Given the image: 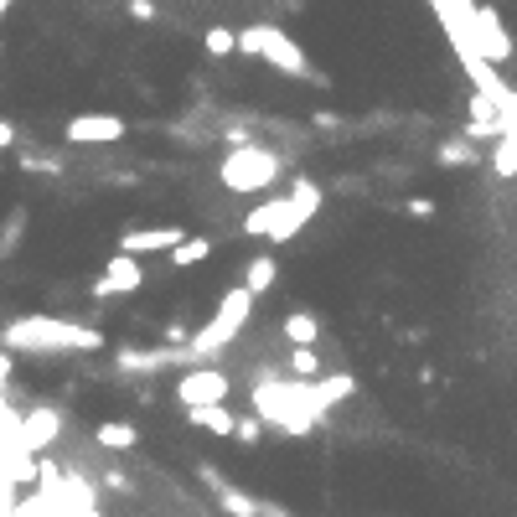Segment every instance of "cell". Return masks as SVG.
Returning <instances> with one entry per match:
<instances>
[{
	"mask_svg": "<svg viewBox=\"0 0 517 517\" xmlns=\"http://www.w3.org/2000/svg\"><path fill=\"white\" fill-rule=\"evenodd\" d=\"M275 176H280V156L264 150V145H238L223 161V187L228 192H264V187H275Z\"/></svg>",
	"mask_w": 517,
	"mask_h": 517,
	"instance_id": "277c9868",
	"label": "cell"
},
{
	"mask_svg": "<svg viewBox=\"0 0 517 517\" xmlns=\"http://www.w3.org/2000/svg\"><path fill=\"white\" fill-rule=\"evenodd\" d=\"M280 280V264L269 259V254H259V259H249V269H243V290L249 295H264L269 285Z\"/></svg>",
	"mask_w": 517,
	"mask_h": 517,
	"instance_id": "9a60e30c",
	"label": "cell"
},
{
	"mask_svg": "<svg viewBox=\"0 0 517 517\" xmlns=\"http://www.w3.org/2000/svg\"><path fill=\"white\" fill-rule=\"evenodd\" d=\"M114 362H119L125 373H161V368H181V362L192 368V352H187V347H156V352L119 347V352H114Z\"/></svg>",
	"mask_w": 517,
	"mask_h": 517,
	"instance_id": "8fae6325",
	"label": "cell"
},
{
	"mask_svg": "<svg viewBox=\"0 0 517 517\" xmlns=\"http://www.w3.org/2000/svg\"><path fill=\"white\" fill-rule=\"evenodd\" d=\"M243 233H254V238H269V243H290L295 233H300V218L290 212V202L285 197H269V202H259L249 218H243Z\"/></svg>",
	"mask_w": 517,
	"mask_h": 517,
	"instance_id": "52a82bcc",
	"label": "cell"
},
{
	"mask_svg": "<svg viewBox=\"0 0 517 517\" xmlns=\"http://www.w3.org/2000/svg\"><path fill=\"white\" fill-rule=\"evenodd\" d=\"M125 119L119 114H73L68 125H63V140L68 145H114V140H125Z\"/></svg>",
	"mask_w": 517,
	"mask_h": 517,
	"instance_id": "ba28073f",
	"label": "cell"
},
{
	"mask_svg": "<svg viewBox=\"0 0 517 517\" xmlns=\"http://www.w3.org/2000/svg\"><path fill=\"white\" fill-rule=\"evenodd\" d=\"M140 285H145V264L114 254V259L104 264V275L94 280V295H99V300H104V295H130V290H140Z\"/></svg>",
	"mask_w": 517,
	"mask_h": 517,
	"instance_id": "7c38bea8",
	"label": "cell"
},
{
	"mask_svg": "<svg viewBox=\"0 0 517 517\" xmlns=\"http://www.w3.org/2000/svg\"><path fill=\"white\" fill-rule=\"evenodd\" d=\"M187 419L197 424V430H212V435H233V414H228V404L223 409H187Z\"/></svg>",
	"mask_w": 517,
	"mask_h": 517,
	"instance_id": "d6986e66",
	"label": "cell"
},
{
	"mask_svg": "<svg viewBox=\"0 0 517 517\" xmlns=\"http://www.w3.org/2000/svg\"><path fill=\"white\" fill-rule=\"evenodd\" d=\"M57 430H63V414H57V409H32V414L16 424V450L32 461V455H42V450L57 440Z\"/></svg>",
	"mask_w": 517,
	"mask_h": 517,
	"instance_id": "9c48e42d",
	"label": "cell"
},
{
	"mask_svg": "<svg viewBox=\"0 0 517 517\" xmlns=\"http://www.w3.org/2000/svg\"><path fill=\"white\" fill-rule=\"evenodd\" d=\"M21 233H26V212H21V207H11V212H6V228H0V259L16 254Z\"/></svg>",
	"mask_w": 517,
	"mask_h": 517,
	"instance_id": "44dd1931",
	"label": "cell"
},
{
	"mask_svg": "<svg viewBox=\"0 0 517 517\" xmlns=\"http://www.w3.org/2000/svg\"><path fill=\"white\" fill-rule=\"evenodd\" d=\"M6 16H11V6H6V0H0V21H6Z\"/></svg>",
	"mask_w": 517,
	"mask_h": 517,
	"instance_id": "d6a6232c",
	"label": "cell"
},
{
	"mask_svg": "<svg viewBox=\"0 0 517 517\" xmlns=\"http://www.w3.org/2000/svg\"><path fill=\"white\" fill-rule=\"evenodd\" d=\"M466 21H471V42L481 52V63H507L512 57V37H507V26L497 16V6H466Z\"/></svg>",
	"mask_w": 517,
	"mask_h": 517,
	"instance_id": "5b68a950",
	"label": "cell"
},
{
	"mask_svg": "<svg viewBox=\"0 0 517 517\" xmlns=\"http://www.w3.org/2000/svg\"><path fill=\"white\" fill-rule=\"evenodd\" d=\"M130 16L135 21H156V6H150V0H130Z\"/></svg>",
	"mask_w": 517,
	"mask_h": 517,
	"instance_id": "f546056e",
	"label": "cell"
},
{
	"mask_svg": "<svg viewBox=\"0 0 517 517\" xmlns=\"http://www.w3.org/2000/svg\"><path fill=\"white\" fill-rule=\"evenodd\" d=\"M249 311H254V295L249 290H228L223 295V306H218V316H212L197 337H187V352H192V362H212L228 342H238V331L249 326Z\"/></svg>",
	"mask_w": 517,
	"mask_h": 517,
	"instance_id": "7a4b0ae2",
	"label": "cell"
},
{
	"mask_svg": "<svg viewBox=\"0 0 517 517\" xmlns=\"http://www.w3.org/2000/svg\"><path fill=\"white\" fill-rule=\"evenodd\" d=\"M409 218H435V202L430 197H409Z\"/></svg>",
	"mask_w": 517,
	"mask_h": 517,
	"instance_id": "83f0119b",
	"label": "cell"
},
{
	"mask_svg": "<svg viewBox=\"0 0 517 517\" xmlns=\"http://www.w3.org/2000/svg\"><path fill=\"white\" fill-rule=\"evenodd\" d=\"M285 337H290L295 347H316V337H321V321H316L311 311H290V316H285Z\"/></svg>",
	"mask_w": 517,
	"mask_h": 517,
	"instance_id": "2e32d148",
	"label": "cell"
},
{
	"mask_svg": "<svg viewBox=\"0 0 517 517\" xmlns=\"http://www.w3.org/2000/svg\"><path fill=\"white\" fill-rule=\"evenodd\" d=\"M0 342L11 352H99L104 331L78 326V321H57V316H21L0 331Z\"/></svg>",
	"mask_w": 517,
	"mask_h": 517,
	"instance_id": "6da1fadb",
	"label": "cell"
},
{
	"mask_svg": "<svg viewBox=\"0 0 517 517\" xmlns=\"http://www.w3.org/2000/svg\"><path fill=\"white\" fill-rule=\"evenodd\" d=\"M0 150H16V125L11 119H0Z\"/></svg>",
	"mask_w": 517,
	"mask_h": 517,
	"instance_id": "1f68e13d",
	"label": "cell"
},
{
	"mask_svg": "<svg viewBox=\"0 0 517 517\" xmlns=\"http://www.w3.org/2000/svg\"><path fill=\"white\" fill-rule=\"evenodd\" d=\"M435 156H440L445 166H476V145H466V140H445Z\"/></svg>",
	"mask_w": 517,
	"mask_h": 517,
	"instance_id": "7402d4cb",
	"label": "cell"
},
{
	"mask_svg": "<svg viewBox=\"0 0 517 517\" xmlns=\"http://www.w3.org/2000/svg\"><path fill=\"white\" fill-rule=\"evenodd\" d=\"M181 409H223L228 404V373L223 368H187L176 383Z\"/></svg>",
	"mask_w": 517,
	"mask_h": 517,
	"instance_id": "8992f818",
	"label": "cell"
},
{
	"mask_svg": "<svg viewBox=\"0 0 517 517\" xmlns=\"http://www.w3.org/2000/svg\"><path fill=\"white\" fill-rule=\"evenodd\" d=\"M207 254H212V238H181L176 249H171V264L187 269V264H202Z\"/></svg>",
	"mask_w": 517,
	"mask_h": 517,
	"instance_id": "ffe728a7",
	"label": "cell"
},
{
	"mask_svg": "<svg viewBox=\"0 0 517 517\" xmlns=\"http://www.w3.org/2000/svg\"><path fill=\"white\" fill-rule=\"evenodd\" d=\"M259 435H264L259 419H233V440H238V445H259Z\"/></svg>",
	"mask_w": 517,
	"mask_h": 517,
	"instance_id": "4316f807",
	"label": "cell"
},
{
	"mask_svg": "<svg viewBox=\"0 0 517 517\" xmlns=\"http://www.w3.org/2000/svg\"><path fill=\"white\" fill-rule=\"evenodd\" d=\"M21 166H26V171H63L57 161H42V156H21Z\"/></svg>",
	"mask_w": 517,
	"mask_h": 517,
	"instance_id": "4dcf8cb0",
	"label": "cell"
},
{
	"mask_svg": "<svg viewBox=\"0 0 517 517\" xmlns=\"http://www.w3.org/2000/svg\"><path fill=\"white\" fill-rule=\"evenodd\" d=\"M166 347H187V321H171L166 326Z\"/></svg>",
	"mask_w": 517,
	"mask_h": 517,
	"instance_id": "f1b7e54d",
	"label": "cell"
},
{
	"mask_svg": "<svg viewBox=\"0 0 517 517\" xmlns=\"http://www.w3.org/2000/svg\"><path fill=\"white\" fill-rule=\"evenodd\" d=\"M181 238H187V228H176V223H161V228H130L125 238H119V254H125V259H140V254H171Z\"/></svg>",
	"mask_w": 517,
	"mask_h": 517,
	"instance_id": "30bf717a",
	"label": "cell"
},
{
	"mask_svg": "<svg viewBox=\"0 0 517 517\" xmlns=\"http://www.w3.org/2000/svg\"><path fill=\"white\" fill-rule=\"evenodd\" d=\"M218 507L228 512V517H264L259 512V497H249V492H238V486H218Z\"/></svg>",
	"mask_w": 517,
	"mask_h": 517,
	"instance_id": "e0dca14e",
	"label": "cell"
},
{
	"mask_svg": "<svg viewBox=\"0 0 517 517\" xmlns=\"http://www.w3.org/2000/svg\"><path fill=\"white\" fill-rule=\"evenodd\" d=\"M202 42H207V52H212V57H228V52H238V37L228 32V26H207V37H202Z\"/></svg>",
	"mask_w": 517,
	"mask_h": 517,
	"instance_id": "603a6c76",
	"label": "cell"
},
{
	"mask_svg": "<svg viewBox=\"0 0 517 517\" xmlns=\"http://www.w3.org/2000/svg\"><path fill=\"white\" fill-rule=\"evenodd\" d=\"M321 197H326V192L316 187V181H295V187H290V197H285V202H290V212L300 218V228H306V223L316 218V212H321Z\"/></svg>",
	"mask_w": 517,
	"mask_h": 517,
	"instance_id": "5bb4252c",
	"label": "cell"
},
{
	"mask_svg": "<svg viewBox=\"0 0 517 517\" xmlns=\"http://www.w3.org/2000/svg\"><path fill=\"white\" fill-rule=\"evenodd\" d=\"M94 440H99L104 450H130L140 435H135V424H125V419H104L99 430H94Z\"/></svg>",
	"mask_w": 517,
	"mask_h": 517,
	"instance_id": "ac0fdd59",
	"label": "cell"
},
{
	"mask_svg": "<svg viewBox=\"0 0 517 517\" xmlns=\"http://www.w3.org/2000/svg\"><path fill=\"white\" fill-rule=\"evenodd\" d=\"M497 119H502V140H512V145H517V94L497 109Z\"/></svg>",
	"mask_w": 517,
	"mask_h": 517,
	"instance_id": "484cf974",
	"label": "cell"
},
{
	"mask_svg": "<svg viewBox=\"0 0 517 517\" xmlns=\"http://www.w3.org/2000/svg\"><path fill=\"white\" fill-rule=\"evenodd\" d=\"M290 373H300V378H316V373H321V352H316V347H295V357H290Z\"/></svg>",
	"mask_w": 517,
	"mask_h": 517,
	"instance_id": "d4e9b609",
	"label": "cell"
},
{
	"mask_svg": "<svg viewBox=\"0 0 517 517\" xmlns=\"http://www.w3.org/2000/svg\"><path fill=\"white\" fill-rule=\"evenodd\" d=\"M492 171H497L502 181H512V176H517V145H512V140H497V156H492Z\"/></svg>",
	"mask_w": 517,
	"mask_h": 517,
	"instance_id": "cb8c5ba5",
	"label": "cell"
},
{
	"mask_svg": "<svg viewBox=\"0 0 517 517\" xmlns=\"http://www.w3.org/2000/svg\"><path fill=\"white\" fill-rule=\"evenodd\" d=\"M238 52H254V57H264V63L269 68H275V73H290V78H316V83H326L311 63H306V52H300L285 32H280V26L275 21H254L249 26V32H243L238 37Z\"/></svg>",
	"mask_w": 517,
	"mask_h": 517,
	"instance_id": "3957f363",
	"label": "cell"
},
{
	"mask_svg": "<svg viewBox=\"0 0 517 517\" xmlns=\"http://www.w3.org/2000/svg\"><path fill=\"white\" fill-rule=\"evenodd\" d=\"M347 393H357V383L347 378V373H337V378H321V383H306V414L321 424V414L326 409H337Z\"/></svg>",
	"mask_w": 517,
	"mask_h": 517,
	"instance_id": "4fadbf2b",
	"label": "cell"
}]
</instances>
